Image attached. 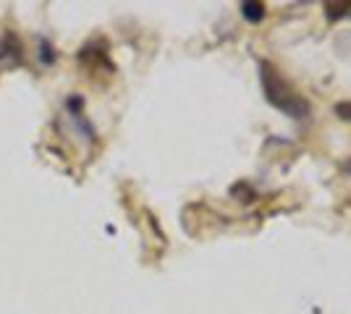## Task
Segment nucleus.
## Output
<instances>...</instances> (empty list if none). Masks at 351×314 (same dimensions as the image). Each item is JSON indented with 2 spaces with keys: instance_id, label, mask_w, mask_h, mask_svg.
<instances>
[{
  "instance_id": "f257e3e1",
  "label": "nucleus",
  "mask_w": 351,
  "mask_h": 314,
  "mask_svg": "<svg viewBox=\"0 0 351 314\" xmlns=\"http://www.w3.org/2000/svg\"><path fill=\"white\" fill-rule=\"evenodd\" d=\"M260 79H263V87H265V94H267V100L276 105L278 110H283L286 116H291V118L302 120L309 116V105L304 97H299V94H293L291 87L280 79L267 63H260Z\"/></svg>"
},
{
  "instance_id": "f03ea898",
  "label": "nucleus",
  "mask_w": 351,
  "mask_h": 314,
  "mask_svg": "<svg viewBox=\"0 0 351 314\" xmlns=\"http://www.w3.org/2000/svg\"><path fill=\"white\" fill-rule=\"evenodd\" d=\"M241 16L247 18L249 24H260L265 18V5L254 3V0H247V3H241Z\"/></svg>"
},
{
  "instance_id": "7ed1b4c3",
  "label": "nucleus",
  "mask_w": 351,
  "mask_h": 314,
  "mask_svg": "<svg viewBox=\"0 0 351 314\" xmlns=\"http://www.w3.org/2000/svg\"><path fill=\"white\" fill-rule=\"evenodd\" d=\"M8 45H11V40H0V66L19 60V50H8Z\"/></svg>"
},
{
  "instance_id": "20e7f679",
  "label": "nucleus",
  "mask_w": 351,
  "mask_h": 314,
  "mask_svg": "<svg viewBox=\"0 0 351 314\" xmlns=\"http://www.w3.org/2000/svg\"><path fill=\"white\" fill-rule=\"evenodd\" d=\"M336 110H338V113H341V118L351 120V103H346V105H338Z\"/></svg>"
},
{
  "instance_id": "39448f33",
  "label": "nucleus",
  "mask_w": 351,
  "mask_h": 314,
  "mask_svg": "<svg viewBox=\"0 0 351 314\" xmlns=\"http://www.w3.org/2000/svg\"><path fill=\"white\" fill-rule=\"evenodd\" d=\"M346 170H349V173H351V163H349V165H346Z\"/></svg>"
}]
</instances>
